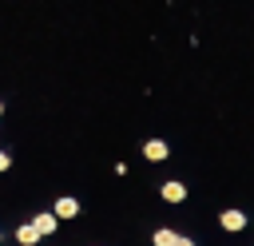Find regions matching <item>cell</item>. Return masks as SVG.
Returning <instances> with one entry per match:
<instances>
[{"label":"cell","instance_id":"6","mask_svg":"<svg viewBox=\"0 0 254 246\" xmlns=\"http://www.w3.org/2000/svg\"><path fill=\"white\" fill-rule=\"evenodd\" d=\"M16 242H20V246H32V242H40V234L32 230V222H24V226L16 230Z\"/></svg>","mask_w":254,"mask_h":246},{"label":"cell","instance_id":"10","mask_svg":"<svg viewBox=\"0 0 254 246\" xmlns=\"http://www.w3.org/2000/svg\"><path fill=\"white\" fill-rule=\"evenodd\" d=\"M0 115H4V107H0Z\"/></svg>","mask_w":254,"mask_h":246},{"label":"cell","instance_id":"5","mask_svg":"<svg viewBox=\"0 0 254 246\" xmlns=\"http://www.w3.org/2000/svg\"><path fill=\"white\" fill-rule=\"evenodd\" d=\"M163 198H167V202H183V198H187V186H183V183H163Z\"/></svg>","mask_w":254,"mask_h":246},{"label":"cell","instance_id":"9","mask_svg":"<svg viewBox=\"0 0 254 246\" xmlns=\"http://www.w3.org/2000/svg\"><path fill=\"white\" fill-rule=\"evenodd\" d=\"M175 246H194V242H190V238H183V234H179V238H175Z\"/></svg>","mask_w":254,"mask_h":246},{"label":"cell","instance_id":"8","mask_svg":"<svg viewBox=\"0 0 254 246\" xmlns=\"http://www.w3.org/2000/svg\"><path fill=\"white\" fill-rule=\"evenodd\" d=\"M12 167V159H8V151H0V171H8Z\"/></svg>","mask_w":254,"mask_h":246},{"label":"cell","instance_id":"3","mask_svg":"<svg viewBox=\"0 0 254 246\" xmlns=\"http://www.w3.org/2000/svg\"><path fill=\"white\" fill-rule=\"evenodd\" d=\"M218 222H222V230H242V226H246V214H242V210H222Z\"/></svg>","mask_w":254,"mask_h":246},{"label":"cell","instance_id":"1","mask_svg":"<svg viewBox=\"0 0 254 246\" xmlns=\"http://www.w3.org/2000/svg\"><path fill=\"white\" fill-rule=\"evenodd\" d=\"M52 214H56V222H60V218H75V214H79V202L64 194V198H56V206H52Z\"/></svg>","mask_w":254,"mask_h":246},{"label":"cell","instance_id":"4","mask_svg":"<svg viewBox=\"0 0 254 246\" xmlns=\"http://www.w3.org/2000/svg\"><path fill=\"white\" fill-rule=\"evenodd\" d=\"M32 230H36L40 238H48V234L56 230V214H36V218H32Z\"/></svg>","mask_w":254,"mask_h":246},{"label":"cell","instance_id":"2","mask_svg":"<svg viewBox=\"0 0 254 246\" xmlns=\"http://www.w3.org/2000/svg\"><path fill=\"white\" fill-rule=\"evenodd\" d=\"M143 155H147L151 163H163V159H167V143H163V139H151V143H143Z\"/></svg>","mask_w":254,"mask_h":246},{"label":"cell","instance_id":"7","mask_svg":"<svg viewBox=\"0 0 254 246\" xmlns=\"http://www.w3.org/2000/svg\"><path fill=\"white\" fill-rule=\"evenodd\" d=\"M175 238H179V234L163 226V230H155V238H151V242H155V246H175Z\"/></svg>","mask_w":254,"mask_h":246}]
</instances>
